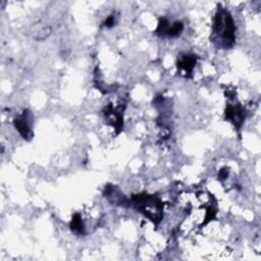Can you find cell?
Listing matches in <instances>:
<instances>
[{"label": "cell", "instance_id": "obj_1", "mask_svg": "<svg viewBox=\"0 0 261 261\" xmlns=\"http://www.w3.org/2000/svg\"><path fill=\"white\" fill-rule=\"evenodd\" d=\"M213 32L220 40V46L223 48H231L235 44V23L231 14L220 8L214 18Z\"/></svg>", "mask_w": 261, "mask_h": 261}, {"label": "cell", "instance_id": "obj_2", "mask_svg": "<svg viewBox=\"0 0 261 261\" xmlns=\"http://www.w3.org/2000/svg\"><path fill=\"white\" fill-rule=\"evenodd\" d=\"M130 203L141 211L146 217L158 225L162 220L163 204L155 195L139 194L130 198Z\"/></svg>", "mask_w": 261, "mask_h": 261}, {"label": "cell", "instance_id": "obj_3", "mask_svg": "<svg viewBox=\"0 0 261 261\" xmlns=\"http://www.w3.org/2000/svg\"><path fill=\"white\" fill-rule=\"evenodd\" d=\"M225 114L227 120H230L237 128H240L246 117V110L239 103H229Z\"/></svg>", "mask_w": 261, "mask_h": 261}, {"label": "cell", "instance_id": "obj_4", "mask_svg": "<svg viewBox=\"0 0 261 261\" xmlns=\"http://www.w3.org/2000/svg\"><path fill=\"white\" fill-rule=\"evenodd\" d=\"M26 113H27V110L24 111V113L22 115L17 116L14 120V124L24 139L31 140L33 137V132L31 130V125H30V122L28 119V114H26Z\"/></svg>", "mask_w": 261, "mask_h": 261}, {"label": "cell", "instance_id": "obj_5", "mask_svg": "<svg viewBox=\"0 0 261 261\" xmlns=\"http://www.w3.org/2000/svg\"><path fill=\"white\" fill-rule=\"evenodd\" d=\"M196 63H197V56L193 54L183 55L178 61L179 72L183 73V75H185L186 77H190Z\"/></svg>", "mask_w": 261, "mask_h": 261}, {"label": "cell", "instance_id": "obj_6", "mask_svg": "<svg viewBox=\"0 0 261 261\" xmlns=\"http://www.w3.org/2000/svg\"><path fill=\"white\" fill-rule=\"evenodd\" d=\"M71 230L76 235H84L85 234V226L83 223L82 217L79 213H76L73 215V219L71 222Z\"/></svg>", "mask_w": 261, "mask_h": 261}, {"label": "cell", "instance_id": "obj_7", "mask_svg": "<svg viewBox=\"0 0 261 261\" xmlns=\"http://www.w3.org/2000/svg\"><path fill=\"white\" fill-rule=\"evenodd\" d=\"M184 30V25L182 22H176L173 23L171 26L169 25L167 31H166V34L165 36L167 37H171V38H175V37H178L181 35V33L183 32Z\"/></svg>", "mask_w": 261, "mask_h": 261}, {"label": "cell", "instance_id": "obj_8", "mask_svg": "<svg viewBox=\"0 0 261 261\" xmlns=\"http://www.w3.org/2000/svg\"><path fill=\"white\" fill-rule=\"evenodd\" d=\"M228 176H229V170H228V168H222L221 170H220V173H219V180L220 181H225L227 178H228Z\"/></svg>", "mask_w": 261, "mask_h": 261}, {"label": "cell", "instance_id": "obj_9", "mask_svg": "<svg viewBox=\"0 0 261 261\" xmlns=\"http://www.w3.org/2000/svg\"><path fill=\"white\" fill-rule=\"evenodd\" d=\"M114 23H115L114 17H113V16H110V17H108V18L105 20V22L103 23V25H104L106 28H111V27L114 25Z\"/></svg>", "mask_w": 261, "mask_h": 261}]
</instances>
